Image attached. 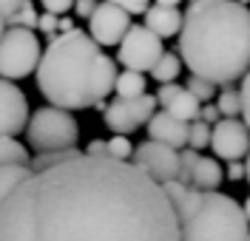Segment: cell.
<instances>
[{
    "label": "cell",
    "mask_w": 250,
    "mask_h": 241,
    "mask_svg": "<svg viewBox=\"0 0 250 241\" xmlns=\"http://www.w3.org/2000/svg\"><path fill=\"white\" fill-rule=\"evenodd\" d=\"M40 40L34 29L26 26H6L0 34V77L6 80H23L37 71L40 63Z\"/></svg>",
    "instance_id": "6"
},
{
    "label": "cell",
    "mask_w": 250,
    "mask_h": 241,
    "mask_svg": "<svg viewBox=\"0 0 250 241\" xmlns=\"http://www.w3.org/2000/svg\"><path fill=\"white\" fill-rule=\"evenodd\" d=\"M43 3V12H51V15H65L74 9V0H40Z\"/></svg>",
    "instance_id": "29"
},
{
    "label": "cell",
    "mask_w": 250,
    "mask_h": 241,
    "mask_svg": "<svg viewBox=\"0 0 250 241\" xmlns=\"http://www.w3.org/2000/svg\"><path fill=\"white\" fill-rule=\"evenodd\" d=\"M20 3H23V0H0V15L9 20V17L15 15L17 9H20Z\"/></svg>",
    "instance_id": "35"
},
{
    "label": "cell",
    "mask_w": 250,
    "mask_h": 241,
    "mask_svg": "<svg viewBox=\"0 0 250 241\" xmlns=\"http://www.w3.org/2000/svg\"><path fill=\"white\" fill-rule=\"evenodd\" d=\"M31 173V165H0V202Z\"/></svg>",
    "instance_id": "20"
},
{
    "label": "cell",
    "mask_w": 250,
    "mask_h": 241,
    "mask_svg": "<svg viewBox=\"0 0 250 241\" xmlns=\"http://www.w3.org/2000/svg\"><path fill=\"white\" fill-rule=\"evenodd\" d=\"M242 210H245V216H248V222H250V196H248V202L242 204Z\"/></svg>",
    "instance_id": "39"
},
{
    "label": "cell",
    "mask_w": 250,
    "mask_h": 241,
    "mask_svg": "<svg viewBox=\"0 0 250 241\" xmlns=\"http://www.w3.org/2000/svg\"><path fill=\"white\" fill-rule=\"evenodd\" d=\"M190 3H193V0H190Z\"/></svg>",
    "instance_id": "43"
},
{
    "label": "cell",
    "mask_w": 250,
    "mask_h": 241,
    "mask_svg": "<svg viewBox=\"0 0 250 241\" xmlns=\"http://www.w3.org/2000/svg\"><path fill=\"white\" fill-rule=\"evenodd\" d=\"M245 241H250V233H248V239H245Z\"/></svg>",
    "instance_id": "42"
},
{
    "label": "cell",
    "mask_w": 250,
    "mask_h": 241,
    "mask_svg": "<svg viewBox=\"0 0 250 241\" xmlns=\"http://www.w3.org/2000/svg\"><path fill=\"white\" fill-rule=\"evenodd\" d=\"M148 139L165 142L179 150V148L188 145V122L185 119H176L168 111H159V113L154 111V116L148 119Z\"/></svg>",
    "instance_id": "13"
},
{
    "label": "cell",
    "mask_w": 250,
    "mask_h": 241,
    "mask_svg": "<svg viewBox=\"0 0 250 241\" xmlns=\"http://www.w3.org/2000/svg\"><path fill=\"white\" fill-rule=\"evenodd\" d=\"M3 29H6V17L0 15V34H3Z\"/></svg>",
    "instance_id": "40"
},
{
    "label": "cell",
    "mask_w": 250,
    "mask_h": 241,
    "mask_svg": "<svg viewBox=\"0 0 250 241\" xmlns=\"http://www.w3.org/2000/svg\"><path fill=\"white\" fill-rule=\"evenodd\" d=\"M239 96H242V119L250 128V71L242 77V88H239Z\"/></svg>",
    "instance_id": "27"
},
{
    "label": "cell",
    "mask_w": 250,
    "mask_h": 241,
    "mask_svg": "<svg viewBox=\"0 0 250 241\" xmlns=\"http://www.w3.org/2000/svg\"><path fill=\"white\" fill-rule=\"evenodd\" d=\"M29 148L20 145L15 136H0V165H29Z\"/></svg>",
    "instance_id": "19"
},
{
    "label": "cell",
    "mask_w": 250,
    "mask_h": 241,
    "mask_svg": "<svg viewBox=\"0 0 250 241\" xmlns=\"http://www.w3.org/2000/svg\"><path fill=\"white\" fill-rule=\"evenodd\" d=\"M179 71H182V57L173 54V51H162L159 60L154 63V68H151V77L162 85V82H173L179 77Z\"/></svg>",
    "instance_id": "17"
},
{
    "label": "cell",
    "mask_w": 250,
    "mask_h": 241,
    "mask_svg": "<svg viewBox=\"0 0 250 241\" xmlns=\"http://www.w3.org/2000/svg\"><path fill=\"white\" fill-rule=\"evenodd\" d=\"M37 32L43 34H54L60 32V15H51V12H43V15L37 17Z\"/></svg>",
    "instance_id": "26"
},
{
    "label": "cell",
    "mask_w": 250,
    "mask_h": 241,
    "mask_svg": "<svg viewBox=\"0 0 250 241\" xmlns=\"http://www.w3.org/2000/svg\"><path fill=\"white\" fill-rule=\"evenodd\" d=\"M29 122V99L15 80L0 77V136H17Z\"/></svg>",
    "instance_id": "12"
},
{
    "label": "cell",
    "mask_w": 250,
    "mask_h": 241,
    "mask_svg": "<svg viewBox=\"0 0 250 241\" xmlns=\"http://www.w3.org/2000/svg\"><path fill=\"white\" fill-rule=\"evenodd\" d=\"M179 88H182V85H176V80H173V82H162V85H159V91H156V105H162V108H165Z\"/></svg>",
    "instance_id": "28"
},
{
    "label": "cell",
    "mask_w": 250,
    "mask_h": 241,
    "mask_svg": "<svg viewBox=\"0 0 250 241\" xmlns=\"http://www.w3.org/2000/svg\"><path fill=\"white\" fill-rule=\"evenodd\" d=\"M185 88L196 96L199 102H210V99L216 96V82L205 80V77H196V74H190V80L185 82Z\"/></svg>",
    "instance_id": "24"
},
{
    "label": "cell",
    "mask_w": 250,
    "mask_h": 241,
    "mask_svg": "<svg viewBox=\"0 0 250 241\" xmlns=\"http://www.w3.org/2000/svg\"><path fill=\"white\" fill-rule=\"evenodd\" d=\"M225 179V170L216 159H208V156H196L193 167H190V185L199 187V190H219Z\"/></svg>",
    "instance_id": "15"
},
{
    "label": "cell",
    "mask_w": 250,
    "mask_h": 241,
    "mask_svg": "<svg viewBox=\"0 0 250 241\" xmlns=\"http://www.w3.org/2000/svg\"><path fill=\"white\" fill-rule=\"evenodd\" d=\"M225 176L230 179V182L245 179V165H242V159H233V162H230V167H228V173H225Z\"/></svg>",
    "instance_id": "33"
},
{
    "label": "cell",
    "mask_w": 250,
    "mask_h": 241,
    "mask_svg": "<svg viewBox=\"0 0 250 241\" xmlns=\"http://www.w3.org/2000/svg\"><path fill=\"white\" fill-rule=\"evenodd\" d=\"M0 241H179V219L131 159L80 150L31 170L0 202Z\"/></svg>",
    "instance_id": "1"
},
{
    "label": "cell",
    "mask_w": 250,
    "mask_h": 241,
    "mask_svg": "<svg viewBox=\"0 0 250 241\" xmlns=\"http://www.w3.org/2000/svg\"><path fill=\"white\" fill-rule=\"evenodd\" d=\"M179 57L190 74L233 85L250 71V9L239 0H193L182 12Z\"/></svg>",
    "instance_id": "2"
},
{
    "label": "cell",
    "mask_w": 250,
    "mask_h": 241,
    "mask_svg": "<svg viewBox=\"0 0 250 241\" xmlns=\"http://www.w3.org/2000/svg\"><path fill=\"white\" fill-rule=\"evenodd\" d=\"M239 3H250V0H239Z\"/></svg>",
    "instance_id": "41"
},
{
    "label": "cell",
    "mask_w": 250,
    "mask_h": 241,
    "mask_svg": "<svg viewBox=\"0 0 250 241\" xmlns=\"http://www.w3.org/2000/svg\"><path fill=\"white\" fill-rule=\"evenodd\" d=\"M131 162L159 185L176 179L179 173V150L165 142H156V139H145L142 145H137L131 153Z\"/></svg>",
    "instance_id": "9"
},
{
    "label": "cell",
    "mask_w": 250,
    "mask_h": 241,
    "mask_svg": "<svg viewBox=\"0 0 250 241\" xmlns=\"http://www.w3.org/2000/svg\"><path fill=\"white\" fill-rule=\"evenodd\" d=\"M105 148H108L111 159H131V153H134V145H131V139L125 133H114L105 142Z\"/></svg>",
    "instance_id": "25"
},
{
    "label": "cell",
    "mask_w": 250,
    "mask_h": 241,
    "mask_svg": "<svg viewBox=\"0 0 250 241\" xmlns=\"http://www.w3.org/2000/svg\"><path fill=\"white\" fill-rule=\"evenodd\" d=\"M26 136H29V145L37 153L77 148L80 125H77V119L71 116V111L57 108V105H46V108H37L34 113H29Z\"/></svg>",
    "instance_id": "5"
},
{
    "label": "cell",
    "mask_w": 250,
    "mask_h": 241,
    "mask_svg": "<svg viewBox=\"0 0 250 241\" xmlns=\"http://www.w3.org/2000/svg\"><path fill=\"white\" fill-rule=\"evenodd\" d=\"M37 6L31 3V0H23L20 3V9H17L15 15L6 20V26H26V29H37Z\"/></svg>",
    "instance_id": "22"
},
{
    "label": "cell",
    "mask_w": 250,
    "mask_h": 241,
    "mask_svg": "<svg viewBox=\"0 0 250 241\" xmlns=\"http://www.w3.org/2000/svg\"><path fill=\"white\" fill-rule=\"evenodd\" d=\"M219 108H216V102H205L202 105V111H199V119H205L208 125H213V122H219Z\"/></svg>",
    "instance_id": "32"
},
{
    "label": "cell",
    "mask_w": 250,
    "mask_h": 241,
    "mask_svg": "<svg viewBox=\"0 0 250 241\" xmlns=\"http://www.w3.org/2000/svg\"><path fill=\"white\" fill-rule=\"evenodd\" d=\"M162 37L154 34L145 23L142 26H128V32L123 34L120 46H117V60L123 63V68H131V71H151L154 63L162 54Z\"/></svg>",
    "instance_id": "7"
},
{
    "label": "cell",
    "mask_w": 250,
    "mask_h": 241,
    "mask_svg": "<svg viewBox=\"0 0 250 241\" xmlns=\"http://www.w3.org/2000/svg\"><path fill=\"white\" fill-rule=\"evenodd\" d=\"M117 63L83 29H68L51 37L37 63V88L51 105L65 111L100 108L114 91Z\"/></svg>",
    "instance_id": "3"
},
{
    "label": "cell",
    "mask_w": 250,
    "mask_h": 241,
    "mask_svg": "<svg viewBox=\"0 0 250 241\" xmlns=\"http://www.w3.org/2000/svg\"><path fill=\"white\" fill-rule=\"evenodd\" d=\"M108 3L123 6V9H128V12H131V15H142V12L151 6V0H108Z\"/></svg>",
    "instance_id": "30"
},
{
    "label": "cell",
    "mask_w": 250,
    "mask_h": 241,
    "mask_svg": "<svg viewBox=\"0 0 250 241\" xmlns=\"http://www.w3.org/2000/svg\"><path fill=\"white\" fill-rule=\"evenodd\" d=\"M128 26H131V12L117 6V3H108V0H100L97 9L91 12V17H88V34L103 48L120 46Z\"/></svg>",
    "instance_id": "11"
},
{
    "label": "cell",
    "mask_w": 250,
    "mask_h": 241,
    "mask_svg": "<svg viewBox=\"0 0 250 241\" xmlns=\"http://www.w3.org/2000/svg\"><path fill=\"white\" fill-rule=\"evenodd\" d=\"M97 3H100V0H74V9H71V12L77 17H83V20H88L91 12L97 9Z\"/></svg>",
    "instance_id": "31"
},
{
    "label": "cell",
    "mask_w": 250,
    "mask_h": 241,
    "mask_svg": "<svg viewBox=\"0 0 250 241\" xmlns=\"http://www.w3.org/2000/svg\"><path fill=\"white\" fill-rule=\"evenodd\" d=\"M156 111V96L140 94V96H117L114 102L105 105L103 119L114 133H134L137 128L148 125V119Z\"/></svg>",
    "instance_id": "8"
},
{
    "label": "cell",
    "mask_w": 250,
    "mask_h": 241,
    "mask_svg": "<svg viewBox=\"0 0 250 241\" xmlns=\"http://www.w3.org/2000/svg\"><path fill=\"white\" fill-rule=\"evenodd\" d=\"M210 145V125L205 122V119H193V122H188V148H193V150H202Z\"/></svg>",
    "instance_id": "21"
},
{
    "label": "cell",
    "mask_w": 250,
    "mask_h": 241,
    "mask_svg": "<svg viewBox=\"0 0 250 241\" xmlns=\"http://www.w3.org/2000/svg\"><path fill=\"white\" fill-rule=\"evenodd\" d=\"M142 17H145V26L154 34H159L162 40H165V37H176L179 29H182V12H179L176 6L151 3V6L142 12Z\"/></svg>",
    "instance_id": "14"
},
{
    "label": "cell",
    "mask_w": 250,
    "mask_h": 241,
    "mask_svg": "<svg viewBox=\"0 0 250 241\" xmlns=\"http://www.w3.org/2000/svg\"><path fill=\"white\" fill-rule=\"evenodd\" d=\"M154 3H159V6H179L182 0H154Z\"/></svg>",
    "instance_id": "37"
},
{
    "label": "cell",
    "mask_w": 250,
    "mask_h": 241,
    "mask_svg": "<svg viewBox=\"0 0 250 241\" xmlns=\"http://www.w3.org/2000/svg\"><path fill=\"white\" fill-rule=\"evenodd\" d=\"M165 111L173 113L176 119H185V122H193V119H199V111H202V102L196 99V96L188 91L185 85L173 94V99L165 105Z\"/></svg>",
    "instance_id": "16"
},
{
    "label": "cell",
    "mask_w": 250,
    "mask_h": 241,
    "mask_svg": "<svg viewBox=\"0 0 250 241\" xmlns=\"http://www.w3.org/2000/svg\"><path fill=\"white\" fill-rule=\"evenodd\" d=\"M179 219V241H245L250 222L242 204L219 190H199L182 182L162 185Z\"/></svg>",
    "instance_id": "4"
},
{
    "label": "cell",
    "mask_w": 250,
    "mask_h": 241,
    "mask_svg": "<svg viewBox=\"0 0 250 241\" xmlns=\"http://www.w3.org/2000/svg\"><path fill=\"white\" fill-rule=\"evenodd\" d=\"M145 74L142 71H131V68H125L123 74H117V80H114V91L117 96H140L145 94Z\"/></svg>",
    "instance_id": "18"
},
{
    "label": "cell",
    "mask_w": 250,
    "mask_h": 241,
    "mask_svg": "<svg viewBox=\"0 0 250 241\" xmlns=\"http://www.w3.org/2000/svg\"><path fill=\"white\" fill-rule=\"evenodd\" d=\"M208 148L225 162L242 159L250 150V128L239 116H222L210 128V145Z\"/></svg>",
    "instance_id": "10"
},
{
    "label": "cell",
    "mask_w": 250,
    "mask_h": 241,
    "mask_svg": "<svg viewBox=\"0 0 250 241\" xmlns=\"http://www.w3.org/2000/svg\"><path fill=\"white\" fill-rule=\"evenodd\" d=\"M68 29H74V23H71L68 17H62V15H60V32H68Z\"/></svg>",
    "instance_id": "36"
},
{
    "label": "cell",
    "mask_w": 250,
    "mask_h": 241,
    "mask_svg": "<svg viewBox=\"0 0 250 241\" xmlns=\"http://www.w3.org/2000/svg\"><path fill=\"white\" fill-rule=\"evenodd\" d=\"M245 179H248V185H250V150H248V162H245Z\"/></svg>",
    "instance_id": "38"
},
{
    "label": "cell",
    "mask_w": 250,
    "mask_h": 241,
    "mask_svg": "<svg viewBox=\"0 0 250 241\" xmlns=\"http://www.w3.org/2000/svg\"><path fill=\"white\" fill-rule=\"evenodd\" d=\"M85 153H91V156H108V148H105V139H94V142H88V148H85Z\"/></svg>",
    "instance_id": "34"
},
{
    "label": "cell",
    "mask_w": 250,
    "mask_h": 241,
    "mask_svg": "<svg viewBox=\"0 0 250 241\" xmlns=\"http://www.w3.org/2000/svg\"><path fill=\"white\" fill-rule=\"evenodd\" d=\"M216 108H219L222 116H239V113H242V96H239V91L230 88V85H225V91L219 94Z\"/></svg>",
    "instance_id": "23"
}]
</instances>
